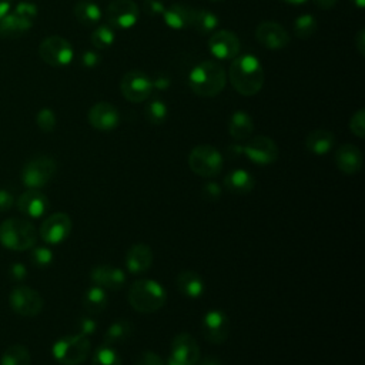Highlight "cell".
Masks as SVG:
<instances>
[{
    "instance_id": "obj_18",
    "label": "cell",
    "mask_w": 365,
    "mask_h": 365,
    "mask_svg": "<svg viewBox=\"0 0 365 365\" xmlns=\"http://www.w3.org/2000/svg\"><path fill=\"white\" fill-rule=\"evenodd\" d=\"M87 118H88V123L91 124V127H94L96 130H100V131H111L120 123L118 110L107 101L96 103L88 110Z\"/></svg>"
},
{
    "instance_id": "obj_36",
    "label": "cell",
    "mask_w": 365,
    "mask_h": 365,
    "mask_svg": "<svg viewBox=\"0 0 365 365\" xmlns=\"http://www.w3.org/2000/svg\"><path fill=\"white\" fill-rule=\"evenodd\" d=\"M317 20L311 14H302L295 19L294 33L299 38H309L317 31Z\"/></svg>"
},
{
    "instance_id": "obj_50",
    "label": "cell",
    "mask_w": 365,
    "mask_h": 365,
    "mask_svg": "<svg viewBox=\"0 0 365 365\" xmlns=\"http://www.w3.org/2000/svg\"><path fill=\"white\" fill-rule=\"evenodd\" d=\"M336 1H338V0H314V3H315L319 9H322V10H329V9H332V7L336 4Z\"/></svg>"
},
{
    "instance_id": "obj_49",
    "label": "cell",
    "mask_w": 365,
    "mask_h": 365,
    "mask_svg": "<svg viewBox=\"0 0 365 365\" xmlns=\"http://www.w3.org/2000/svg\"><path fill=\"white\" fill-rule=\"evenodd\" d=\"M355 46H356V50H358V53L361 54V56H364L365 54V30L362 29V30H359L358 31V34L355 36Z\"/></svg>"
},
{
    "instance_id": "obj_43",
    "label": "cell",
    "mask_w": 365,
    "mask_h": 365,
    "mask_svg": "<svg viewBox=\"0 0 365 365\" xmlns=\"http://www.w3.org/2000/svg\"><path fill=\"white\" fill-rule=\"evenodd\" d=\"M78 329H80V334L86 336L93 335L97 329V322L91 317H83L78 322Z\"/></svg>"
},
{
    "instance_id": "obj_10",
    "label": "cell",
    "mask_w": 365,
    "mask_h": 365,
    "mask_svg": "<svg viewBox=\"0 0 365 365\" xmlns=\"http://www.w3.org/2000/svg\"><path fill=\"white\" fill-rule=\"evenodd\" d=\"M120 88L124 98L131 103H141L150 97L153 91V83L144 73L133 70L123 76Z\"/></svg>"
},
{
    "instance_id": "obj_13",
    "label": "cell",
    "mask_w": 365,
    "mask_h": 365,
    "mask_svg": "<svg viewBox=\"0 0 365 365\" xmlns=\"http://www.w3.org/2000/svg\"><path fill=\"white\" fill-rule=\"evenodd\" d=\"M138 6L133 0H113L106 10L107 21L115 29H130L138 20Z\"/></svg>"
},
{
    "instance_id": "obj_16",
    "label": "cell",
    "mask_w": 365,
    "mask_h": 365,
    "mask_svg": "<svg viewBox=\"0 0 365 365\" xmlns=\"http://www.w3.org/2000/svg\"><path fill=\"white\" fill-rule=\"evenodd\" d=\"M202 332L208 342L221 344L228 338L230 321L220 309L208 311L202 318Z\"/></svg>"
},
{
    "instance_id": "obj_14",
    "label": "cell",
    "mask_w": 365,
    "mask_h": 365,
    "mask_svg": "<svg viewBox=\"0 0 365 365\" xmlns=\"http://www.w3.org/2000/svg\"><path fill=\"white\" fill-rule=\"evenodd\" d=\"M170 358L181 365H195L200 359V346L190 334L180 332L171 341Z\"/></svg>"
},
{
    "instance_id": "obj_28",
    "label": "cell",
    "mask_w": 365,
    "mask_h": 365,
    "mask_svg": "<svg viewBox=\"0 0 365 365\" xmlns=\"http://www.w3.org/2000/svg\"><path fill=\"white\" fill-rule=\"evenodd\" d=\"M31 21L21 19L16 13H9L0 19V36L7 38L23 36L31 27Z\"/></svg>"
},
{
    "instance_id": "obj_40",
    "label": "cell",
    "mask_w": 365,
    "mask_h": 365,
    "mask_svg": "<svg viewBox=\"0 0 365 365\" xmlns=\"http://www.w3.org/2000/svg\"><path fill=\"white\" fill-rule=\"evenodd\" d=\"M349 130L358 138H364L365 135V110L361 108L349 120Z\"/></svg>"
},
{
    "instance_id": "obj_47",
    "label": "cell",
    "mask_w": 365,
    "mask_h": 365,
    "mask_svg": "<svg viewBox=\"0 0 365 365\" xmlns=\"http://www.w3.org/2000/svg\"><path fill=\"white\" fill-rule=\"evenodd\" d=\"M98 61H100L98 54H97V53H94V51H91V50L84 51V53H83V56H81V63H83V66H84V67H87V68H93V67H96V66L98 64Z\"/></svg>"
},
{
    "instance_id": "obj_5",
    "label": "cell",
    "mask_w": 365,
    "mask_h": 365,
    "mask_svg": "<svg viewBox=\"0 0 365 365\" xmlns=\"http://www.w3.org/2000/svg\"><path fill=\"white\" fill-rule=\"evenodd\" d=\"M90 349V339L83 334H74L57 339L51 352L54 359L63 365H78L87 359Z\"/></svg>"
},
{
    "instance_id": "obj_34",
    "label": "cell",
    "mask_w": 365,
    "mask_h": 365,
    "mask_svg": "<svg viewBox=\"0 0 365 365\" xmlns=\"http://www.w3.org/2000/svg\"><path fill=\"white\" fill-rule=\"evenodd\" d=\"M93 365H121L118 352L107 344H101L93 354Z\"/></svg>"
},
{
    "instance_id": "obj_4",
    "label": "cell",
    "mask_w": 365,
    "mask_h": 365,
    "mask_svg": "<svg viewBox=\"0 0 365 365\" xmlns=\"http://www.w3.org/2000/svg\"><path fill=\"white\" fill-rule=\"evenodd\" d=\"M37 231L34 225L26 220L7 218L0 224V242L13 251H24L34 247Z\"/></svg>"
},
{
    "instance_id": "obj_3",
    "label": "cell",
    "mask_w": 365,
    "mask_h": 365,
    "mask_svg": "<svg viewBox=\"0 0 365 365\" xmlns=\"http://www.w3.org/2000/svg\"><path fill=\"white\" fill-rule=\"evenodd\" d=\"M188 81L197 96L214 97L225 87V70L220 63L205 60L192 68Z\"/></svg>"
},
{
    "instance_id": "obj_53",
    "label": "cell",
    "mask_w": 365,
    "mask_h": 365,
    "mask_svg": "<svg viewBox=\"0 0 365 365\" xmlns=\"http://www.w3.org/2000/svg\"><path fill=\"white\" fill-rule=\"evenodd\" d=\"M200 365H221V362L217 358H214V356H207V358H204L201 361Z\"/></svg>"
},
{
    "instance_id": "obj_48",
    "label": "cell",
    "mask_w": 365,
    "mask_h": 365,
    "mask_svg": "<svg viewBox=\"0 0 365 365\" xmlns=\"http://www.w3.org/2000/svg\"><path fill=\"white\" fill-rule=\"evenodd\" d=\"M27 275V269L23 264L20 262H14L11 267H10V277L14 279V281H23L24 277Z\"/></svg>"
},
{
    "instance_id": "obj_27",
    "label": "cell",
    "mask_w": 365,
    "mask_h": 365,
    "mask_svg": "<svg viewBox=\"0 0 365 365\" xmlns=\"http://www.w3.org/2000/svg\"><path fill=\"white\" fill-rule=\"evenodd\" d=\"M334 134L328 130H314L305 138V147L315 155L327 154L334 145Z\"/></svg>"
},
{
    "instance_id": "obj_7",
    "label": "cell",
    "mask_w": 365,
    "mask_h": 365,
    "mask_svg": "<svg viewBox=\"0 0 365 365\" xmlns=\"http://www.w3.org/2000/svg\"><path fill=\"white\" fill-rule=\"evenodd\" d=\"M57 164L48 155H37L29 160L21 170V180L27 188L44 187L56 174Z\"/></svg>"
},
{
    "instance_id": "obj_17",
    "label": "cell",
    "mask_w": 365,
    "mask_h": 365,
    "mask_svg": "<svg viewBox=\"0 0 365 365\" xmlns=\"http://www.w3.org/2000/svg\"><path fill=\"white\" fill-rule=\"evenodd\" d=\"M257 40L269 50H279L288 46L289 34L277 21H262L255 29Z\"/></svg>"
},
{
    "instance_id": "obj_54",
    "label": "cell",
    "mask_w": 365,
    "mask_h": 365,
    "mask_svg": "<svg viewBox=\"0 0 365 365\" xmlns=\"http://www.w3.org/2000/svg\"><path fill=\"white\" fill-rule=\"evenodd\" d=\"M354 1V4L356 6V7H359V9H362L364 6H365V0H352Z\"/></svg>"
},
{
    "instance_id": "obj_37",
    "label": "cell",
    "mask_w": 365,
    "mask_h": 365,
    "mask_svg": "<svg viewBox=\"0 0 365 365\" xmlns=\"http://www.w3.org/2000/svg\"><path fill=\"white\" fill-rule=\"evenodd\" d=\"M114 31L110 26H98L91 34V43L96 48H108L114 43Z\"/></svg>"
},
{
    "instance_id": "obj_44",
    "label": "cell",
    "mask_w": 365,
    "mask_h": 365,
    "mask_svg": "<svg viewBox=\"0 0 365 365\" xmlns=\"http://www.w3.org/2000/svg\"><path fill=\"white\" fill-rule=\"evenodd\" d=\"M143 7H144V11H147L151 16L163 14L165 10V6L160 0H144Z\"/></svg>"
},
{
    "instance_id": "obj_30",
    "label": "cell",
    "mask_w": 365,
    "mask_h": 365,
    "mask_svg": "<svg viewBox=\"0 0 365 365\" xmlns=\"http://www.w3.org/2000/svg\"><path fill=\"white\" fill-rule=\"evenodd\" d=\"M108 302V295L104 288L97 285L88 288L83 297V307L90 315H97L106 309Z\"/></svg>"
},
{
    "instance_id": "obj_56",
    "label": "cell",
    "mask_w": 365,
    "mask_h": 365,
    "mask_svg": "<svg viewBox=\"0 0 365 365\" xmlns=\"http://www.w3.org/2000/svg\"><path fill=\"white\" fill-rule=\"evenodd\" d=\"M167 365H181V364H178V362H175V361H173L171 358H168V362H167Z\"/></svg>"
},
{
    "instance_id": "obj_38",
    "label": "cell",
    "mask_w": 365,
    "mask_h": 365,
    "mask_svg": "<svg viewBox=\"0 0 365 365\" xmlns=\"http://www.w3.org/2000/svg\"><path fill=\"white\" fill-rule=\"evenodd\" d=\"M36 123L38 125L40 130H43L44 133H50L54 130L56 127V115L53 113V110L50 108H43L37 113L36 117Z\"/></svg>"
},
{
    "instance_id": "obj_12",
    "label": "cell",
    "mask_w": 365,
    "mask_h": 365,
    "mask_svg": "<svg viewBox=\"0 0 365 365\" xmlns=\"http://www.w3.org/2000/svg\"><path fill=\"white\" fill-rule=\"evenodd\" d=\"M71 231V218L66 212L48 215L40 225V237L46 244L57 245L63 242Z\"/></svg>"
},
{
    "instance_id": "obj_32",
    "label": "cell",
    "mask_w": 365,
    "mask_h": 365,
    "mask_svg": "<svg viewBox=\"0 0 365 365\" xmlns=\"http://www.w3.org/2000/svg\"><path fill=\"white\" fill-rule=\"evenodd\" d=\"M217 26H218V17L212 11L204 10V9L195 10L191 27H194L198 34H202V36L211 34L214 33Z\"/></svg>"
},
{
    "instance_id": "obj_26",
    "label": "cell",
    "mask_w": 365,
    "mask_h": 365,
    "mask_svg": "<svg viewBox=\"0 0 365 365\" xmlns=\"http://www.w3.org/2000/svg\"><path fill=\"white\" fill-rule=\"evenodd\" d=\"M254 131V123L252 118L248 115V113L238 110L234 111L228 121V133L234 140L242 141L247 140Z\"/></svg>"
},
{
    "instance_id": "obj_8",
    "label": "cell",
    "mask_w": 365,
    "mask_h": 365,
    "mask_svg": "<svg viewBox=\"0 0 365 365\" xmlns=\"http://www.w3.org/2000/svg\"><path fill=\"white\" fill-rule=\"evenodd\" d=\"M38 54L51 67H64L71 63L74 51L71 44L60 36H48L38 46Z\"/></svg>"
},
{
    "instance_id": "obj_23",
    "label": "cell",
    "mask_w": 365,
    "mask_h": 365,
    "mask_svg": "<svg viewBox=\"0 0 365 365\" xmlns=\"http://www.w3.org/2000/svg\"><path fill=\"white\" fill-rule=\"evenodd\" d=\"M194 13H195V9L182 3H175V4H171L170 7H165L161 16L164 17V21L168 27L174 30H181V29L191 27Z\"/></svg>"
},
{
    "instance_id": "obj_29",
    "label": "cell",
    "mask_w": 365,
    "mask_h": 365,
    "mask_svg": "<svg viewBox=\"0 0 365 365\" xmlns=\"http://www.w3.org/2000/svg\"><path fill=\"white\" fill-rule=\"evenodd\" d=\"M74 16L83 26H96L101 19L100 7L91 0H78L74 4Z\"/></svg>"
},
{
    "instance_id": "obj_33",
    "label": "cell",
    "mask_w": 365,
    "mask_h": 365,
    "mask_svg": "<svg viewBox=\"0 0 365 365\" xmlns=\"http://www.w3.org/2000/svg\"><path fill=\"white\" fill-rule=\"evenodd\" d=\"M30 352L26 346L16 344L9 346L3 356H1V365H30Z\"/></svg>"
},
{
    "instance_id": "obj_21",
    "label": "cell",
    "mask_w": 365,
    "mask_h": 365,
    "mask_svg": "<svg viewBox=\"0 0 365 365\" xmlns=\"http://www.w3.org/2000/svg\"><path fill=\"white\" fill-rule=\"evenodd\" d=\"M153 264V251L147 244H133L125 252V267L131 274L145 272Z\"/></svg>"
},
{
    "instance_id": "obj_15",
    "label": "cell",
    "mask_w": 365,
    "mask_h": 365,
    "mask_svg": "<svg viewBox=\"0 0 365 365\" xmlns=\"http://www.w3.org/2000/svg\"><path fill=\"white\" fill-rule=\"evenodd\" d=\"M210 51L221 60H230L237 57L240 53V40L234 31L230 30H218L211 33L208 40Z\"/></svg>"
},
{
    "instance_id": "obj_20",
    "label": "cell",
    "mask_w": 365,
    "mask_h": 365,
    "mask_svg": "<svg viewBox=\"0 0 365 365\" xmlns=\"http://www.w3.org/2000/svg\"><path fill=\"white\" fill-rule=\"evenodd\" d=\"M90 278L94 285L104 289H110V291L120 289L125 282L124 271L111 265L94 267L90 272Z\"/></svg>"
},
{
    "instance_id": "obj_25",
    "label": "cell",
    "mask_w": 365,
    "mask_h": 365,
    "mask_svg": "<svg viewBox=\"0 0 365 365\" xmlns=\"http://www.w3.org/2000/svg\"><path fill=\"white\" fill-rule=\"evenodd\" d=\"M175 282L181 294H184L188 298H200L205 291V284L202 278L191 269H185L180 272Z\"/></svg>"
},
{
    "instance_id": "obj_2",
    "label": "cell",
    "mask_w": 365,
    "mask_h": 365,
    "mask_svg": "<svg viewBox=\"0 0 365 365\" xmlns=\"http://www.w3.org/2000/svg\"><path fill=\"white\" fill-rule=\"evenodd\" d=\"M127 298L134 311L140 314H151L165 305L167 292L160 282L143 278L131 284Z\"/></svg>"
},
{
    "instance_id": "obj_6",
    "label": "cell",
    "mask_w": 365,
    "mask_h": 365,
    "mask_svg": "<svg viewBox=\"0 0 365 365\" xmlns=\"http://www.w3.org/2000/svg\"><path fill=\"white\" fill-rule=\"evenodd\" d=\"M188 165L194 174L210 178L221 173L224 160L215 147L210 144H201L191 150L188 155Z\"/></svg>"
},
{
    "instance_id": "obj_31",
    "label": "cell",
    "mask_w": 365,
    "mask_h": 365,
    "mask_svg": "<svg viewBox=\"0 0 365 365\" xmlns=\"http://www.w3.org/2000/svg\"><path fill=\"white\" fill-rule=\"evenodd\" d=\"M133 334V324L127 319H118L115 322H113L108 329L106 331V336H104V344L107 345H114V344H120L127 341Z\"/></svg>"
},
{
    "instance_id": "obj_55",
    "label": "cell",
    "mask_w": 365,
    "mask_h": 365,
    "mask_svg": "<svg viewBox=\"0 0 365 365\" xmlns=\"http://www.w3.org/2000/svg\"><path fill=\"white\" fill-rule=\"evenodd\" d=\"M284 1H287V3H289V4H301V3H304L305 0H284Z\"/></svg>"
},
{
    "instance_id": "obj_22",
    "label": "cell",
    "mask_w": 365,
    "mask_h": 365,
    "mask_svg": "<svg viewBox=\"0 0 365 365\" xmlns=\"http://www.w3.org/2000/svg\"><path fill=\"white\" fill-rule=\"evenodd\" d=\"M335 164L346 175L356 174L362 167V153L354 144H344L335 153Z\"/></svg>"
},
{
    "instance_id": "obj_19",
    "label": "cell",
    "mask_w": 365,
    "mask_h": 365,
    "mask_svg": "<svg viewBox=\"0 0 365 365\" xmlns=\"http://www.w3.org/2000/svg\"><path fill=\"white\" fill-rule=\"evenodd\" d=\"M17 208L27 217L38 218L48 210V200L40 190L29 188L17 198Z\"/></svg>"
},
{
    "instance_id": "obj_35",
    "label": "cell",
    "mask_w": 365,
    "mask_h": 365,
    "mask_svg": "<svg viewBox=\"0 0 365 365\" xmlns=\"http://www.w3.org/2000/svg\"><path fill=\"white\" fill-rule=\"evenodd\" d=\"M144 114L148 123H151L153 125H160L165 121L168 115V108L163 100H153L145 106Z\"/></svg>"
},
{
    "instance_id": "obj_11",
    "label": "cell",
    "mask_w": 365,
    "mask_h": 365,
    "mask_svg": "<svg viewBox=\"0 0 365 365\" xmlns=\"http://www.w3.org/2000/svg\"><path fill=\"white\" fill-rule=\"evenodd\" d=\"M10 305L21 317H36L43 309V298L30 287H16L10 294Z\"/></svg>"
},
{
    "instance_id": "obj_1",
    "label": "cell",
    "mask_w": 365,
    "mask_h": 365,
    "mask_svg": "<svg viewBox=\"0 0 365 365\" xmlns=\"http://www.w3.org/2000/svg\"><path fill=\"white\" fill-rule=\"evenodd\" d=\"M228 76L232 87L242 96L257 94L264 84V68L259 60L251 54L234 58Z\"/></svg>"
},
{
    "instance_id": "obj_42",
    "label": "cell",
    "mask_w": 365,
    "mask_h": 365,
    "mask_svg": "<svg viewBox=\"0 0 365 365\" xmlns=\"http://www.w3.org/2000/svg\"><path fill=\"white\" fill-rule=\"evenodd\" d=\"M221 192H222V190H221V187H220L217 182L210 181V182H207V184L202 185V197H204L205 200H208V201H217V200H220Z\"/></svg>"
},
{
    "instance_id": "obj_39",
    "label": "cell",
    "mask_w": 365,
    "mask_h": 365,
    "mask_svg": "<svg viewBox=\"0 0 365 365\" xmlns=\"http://www.w3.org/2000/svg\"><path fill=\"white\" fill-rule=\"evenodd\" d=\"M31 261L38 268H46L53 261V252L47 247H36L31 252Z\"/></svg>"
},
{
    "instance_id": "obj_57",
    "label": "cell",
    "mask_w": 365,
    "mask_h": 365,
    "mask_svg": "<svg viewBox=\"0 0 365 365\" xmlns=\"http://www.w3.org/2000/svg\"><path fill=\"white\" fill-rule=\"evenodd\" d=\"M211 1H220V0H211Z\"/></svg>"
},
{
    "instance_id": "obj_46",
    "label": "cell",
    "mask_w": 365,
    "mask_h": 365,
    "mask_svg": "<svg viewBox=\"0 0 365 365\" xmlns=\"http://www.w3.org/2000/svg\"><path fill=\"white\" fill-rule=\"evenodd\" d=\"M13 202H14L13 194H11L9 190L0 188V212L10 210L11 205H13Z\"/></svg>"
},
{
    "instance_id": "obj_51",
    "label": "cell",
    "mask_w": 365,
    "mask_h": 365,
    "mask_svg": "<svg viewBox=\"0 0 365 365\" xmlns=\"http://www.w3.org/2000/svg\"><path fill=\"white\" fill-rule=\"evenodd\" d=\"M11 4H13V0H0V19L10 13Z\"/></svg>"
},
{
    "instance_id": "obj_52",
    "label": "cell",
    "mask_w": 365,
    "mask_h": 365,
    "mask_svg": "<svg viewBox=\"0 0 365 365\" xmlns=\"http://www.w3.org/2000/svg\"><path fill=\"white\" fill-rule=\"evenodd\" d=\"M151 83H153V88H160V90H164V88H167L170 86V81L165 77H158L154 81L151 80Z\"/></svg>"
},
{
    "instance_id": "obj_45",
    "label": "cell",
    "mask_w": 365,
    "mask_h": 365,
    "mask_svg": "<svg viewBox=\"0 0 365 365\" xmlns=\"http://www.w3.org/2000/svg\"><path fill=\"white\" fill-rule=\"evenodd\" d=\"M135 365H164V364H163V359L157 354H154L151 351H145L144 354H141V356L138 358Z\"/></svg>"
},
{
    "instance_id": "obj_24",
    "label": "cell",
    "mask_w": 365,
    "mask_h": 365,
    "mask_svg": "<svg viewBox=\"0 0 365 365\" xmlns=\"http://www.w3.org/2000/svg\"><path fill=\"white\" fill-rule=\"evenodd\" d=\"M224 184L230 192L244 195L254 190L255 181H254V177L247 170L237 168L228 173V175L224 180Z\"/></svg>"
},
{
    "instance_id": "obj_9",
    "label": "cell",
    "mask_w": 365,
    "mask_h": 365,
    "mask_svg": "<svg viewBox=\"0 0 365 365\" xmlns=\"http://www.w3.org/2000/svg\"><path fill=\"white\" fill-rule=\"evenodd\" d=\"M242 154L257 165H268L277 160L278 147L269 137L257 135L242 145Z\"/></svg>"
},
{
    "instance_id": "obj_41",
    "label": "cell",
    "mask_w": 365,
    "mask_h": 365,
    "mask_svg": "<svg viewBox=\"0 0 365 365\" xmlns=\"http://www.w3.org/2000/svg\"><path fill=\"white\" fill-rule=\"evenodd\" d=\"M14 13L17 16H20L21 19H26L29 21L33 23V20L36 19L37 16V7L33 4V3H29V1H20L16 9H14Z\"/></svg>"
}]
</instances>
